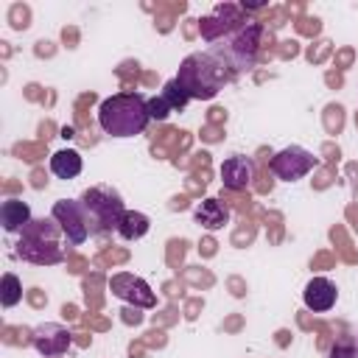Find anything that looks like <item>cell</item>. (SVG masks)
<instances>
[{
	"label": "cell",
	"instance_id": "3957f363",
	"mask_svg": "<svg viewBox=\"0 0 358 358\" xmlns=\"http://www.w3.org/2000/svg\"><path fill=\"white\" fill-rule=\"evenodd\" d=\"M62 227L59 221L50 215V218H34L20 241H17V255L34 266H53V263H62L64 260V246L59 243L62 238Z\"/></svg>",
	"mask_w": 358,
	"mask_h": 358
},
{
	"label": "cell",
	"instance_id": "2e32d148",
	"mask_svg": "<svg viewBox=\"0 0 358 358\" xmlns=\"http://www.w3.org/2000/svg\"><path fill=\"white\" fill-rule=\"evenodd\" d=\"M151 229V221L145 213H137V210H126L120 224H117V235L123 241H140L145 232Z\"/></svg>",
	"mask_w": 358,
	"mask_h": 358
},
{
	"label": "cell",
	"instance_id": "9c48e42d",
	"mask_svg": "<svg viewBox=\"0 0 358 358\" xmlns=\"http://www.w3.org/2000/svg\"><path fill=\"white\" fill-rule=\"evenodd\" d=\"M243 20H246V17H243V8H241V6L221 3V6H215V8L201 20V25H199L201 39L210 42V45H215V42L224 39L229 31H235Z\"/></svg>",
	"mask_w": 358,
	"mask_h": 358
},
{
	"label": "cell",
	"instance_id": "d6986e66",
	"mask_svg": "<svg viewBox=\"0 0 358 358\" xmlns=\"http://www.w3.org/2000/svg\"><path fill=\"white\" fill-rule=\"evenodd\" d=\"M327 358H355V336H338Z\"/></svg>",
	"mask_w": 358,
	"mask_h": 358
},
{
	"label": "cell",
	"instance_id": "5bb4252c",
	"mask_svg": "<svg viewBox=\"0 0 358 358\" xmlns=\"http://www.w3.org/2000/svg\"><path fill=\"white\" fill-rule=\"evenodd\" d=\"M31 221V207L22 199H6L0 204V224L6 232H22Z\"/></svg>",
	"mask_w": 358,
	"mask_h": 358
},
{
	"label": "cell",
	"instance_id": "8fae6325",
	"mask_svg": "<svg viewBox=\"0 0 358 358\" xmlns=\"http://www.w3.org/2000/svg\"><path fill=\"white\" fill-rule=\"evenodd\" d=\"M218 173H221V185L227 190H246L252 182V173H255V162L243 154H232L221 162Z\"/></svg>",
	"mask_w": 358,
	"mask_h": 358
},
{
	"label": "cell",
	"instance_id": "52a82bcc",
	"mask_svg": "<svg viewBox=\"0 0 358 358\" xmlns=\"http://www.w3.org/2000/svg\"><path fill=\"white\" fill-rule=\"evenodd\" d=\"M53 218L59 221L67 243L73 246H81L87 238H90V221H87V213H84V204L81 201H73V199H59L53 204Z\"/></svg>",
	"mask_w": 358,
	"mask_h": 358
},
{
	"label": "cell",
	"instance_id": "44dd1931",
	"mask_svg": "<svg viewBox=\"0 0 358 358\" xmlns=\"http://www.w3.org/2000/svg\"><path fill=\"white\" fill-rule=\"evenodd\" d=\"M355 358H358V333H355Z\"/></svg>",
	"mask_w": 358,
	"mask_h": 358
},
{
	"label": "cell",
	"instance_id": "30bf717a",
	"mask_svg": "<svg viewBox=\"0 0 358 358\" xmlns=\"http://www.w3.org/2000/svg\"><path fill=\"white\" fill-rule=\"evenodd\" d=\"M70 330L64 324H56V322H45V324H36L31 330V344L39 355L45 358H56V355H64L70 350Z\"/></svg>",
	"mask_w": 358,
	"mask_h": 358
},
{
	"label": "cell",
	"instance_id": "4fadbf2b",
	"mask_svg": "<svg viewBox=\"0 0 358 358\" xmlns=\"http://www.w3.org/2000/svg\"><path fill=\"white\" fill-rule=\"evenodd\" d=\"M193 218H196L199 227L215 232V229L229 224V207L224 201H218V199H204V201H199L193 207Z\"/></svg>",
	"mask_w": 358,
	"mask_h": 358
},
{
	"label": "cell",
	"instance_id": "ba28073f",
	"mask_svg": "<svg viewBox=\"0 0 358 358\" xmlns=\"http://www.w3.org/2000/svg\"><path fill=\"white\" fill-rule=\"evenodd\" d=\"M109 291H112L117 299H123V302H129V305H134V308H154V305H157V294L151 291V285H148L143 277L131 274V271L112 274V277H109Z\"/></svg>",
	"mask_w": 358,
	"mask_h": 358
},
{
	"label": "cell",
	"instance_id": "277c9868",
	"mask_svg": "<svg viewBox=\"0 0 358 358\" xmlns=\"http://www.w3.org/2000/svg\"><path fill=\"white\" fill-rule=\"evenodd\" d=\"M260 39H263V25L255 20H243L235 31H229L224 39H218L210 50L232 70V76H241V73L252 70L255 56L260 50Z\"/></svg>",
	"mask_w": 358,
	"mask_h": 358
},
{
	"label": "cell",
	"instance_id": "5b68a950",
	"mask_svg": "<svg viewBox=\"0 0 358 358\" xmlns=\"http://www.w3.org/2000/svg\"><path fill=\"white\" fill-rule=\"evenodd\" d=\"M84 204V213H87V221H90V235H101V232H117V224L126 213L123 207V199L115 187L109 185H92L81 193L78 199Z\"/></svg>",
	"mask_w": 358,
	"mask_h": 358
},
{
	"label": "cell",
	"instance_id": "7c38bea8",
	"mask_svg": "<svg viewBox=\"0 0 358 358\" xmlns=\"http://www.w3.org/2000/svg\"><path fill=\"white\" fill-rule=\"evenodd\" d=\"M336 296H338V291H336V285H333L327 277H313V280H308V285H305V291H302V302H305V308L313 310V313L330 310V308L336 305Z\"/></svg>",
	"mask_w": 358,
	"mask_h": 358
},
{
	"label": "cell",
	"instance_id": "9a60e30c",
	"mask_svg": "<svg viewBox=\"0 0 358 358\" xmlns=\"http://www.w3.org/2000/svg\"><path fill=\"white\" fill-rule=\"evenodd\" d=\"M81 168H84V162H81V154L76 148H62L50 157V171L59 179H76L81 173Z\"/></svg>",
	"mask_w": 358,
	"mask_h": 358
},
{
	"label": "cell",
	"instance_id": "ac0fdd59",
	"mask_svg": "<svg viewBox=\"0 0 358 358\" xmlns=\"http://www.w3.org/2000/svg\"><path fill=\"white\" fill-rule=\"evenodd\" d=\"M162 101L173 109V112H179V109H185L187 106V101H190V95H187V90L176 81V78H171V81H165V87H162Z\"/></svg>",
	"mask_w": 358,
	"mask_h": 358
},
{
	"label": "cell",
	"instance_id": "6da1fadb",
	"mask_svg": "<svg viewBox=\"0 0 358 358\" xmlns=\"http://www.w3.org/2000/svg\"><path fill=\"white\" fill-rule=\"evenodd\" d=\"M190 95V101H210L218 95V90L232 81V70L213 53V50H204V53H190L182 64H179V73L173 76Z\"/></svg>",
	"mask_w": 358,
	"mask_h": 358
},
{
	"label": "cell",
	"instance_id": "e0dca14e",
	"mask_svg": "<svg viewBox=\"0 0 358 358\" xmlns=\"http://www.w3.org/2000/svg\"><path fill=\"white\" fill-rule=\"evenodd\" d=\"M20 299H22V282L17 274L6 271L0 280V302H3V308H14Z\"/></svg>",
	"mask_w": 358,
	"mask_h": 358
},
{
	"label": "cell",
	"instance_id": "7a4b0ae2",
	"mask_svg": "<svg viewBox=\"0 0 358 358\" xmlns=\"http://www.w3.org/2000/svg\"><path fill=\"white\" fill-rule=\"evenodd\" d=\"M148 98L140 92H117L101 101L98 126L112 137H134L148 126Z\"/></svg>",
	"mask_w": 358,
	"mask_h": 358
},
{
	"label": "cell",
	"instance_id": "8992f818",
	"mask_svg": "<svg viewBox=\"0 0 358 358\" xmlns=\"http://www.w3.org/2000/svg\"><path fill=\"white\" fill-rule=\"evenodd\" d=\"M271 173L277 176V179H282V182H296V179H302V176H308L310 171H313V165H316V157L308 151V148H302V145H285L282 151H277L274 157H271Z\"/></svg>",
	"mask_w": 358,
	"mask_h": 358
},
{
	"label": "cell",
	"instance_id": "ffe728a7",
	"mask_svg": "<svg viewBox=\"0 0 358 358\" xmlns=\"http://www.w3.org/2000/svg\"><path fill=\"white\" fill-rule=\"evenodd\" d=\"M171 112H173V109H171V106L162 101V95L148 98V115H151V120H165Z\"/></svg>",
	"mask_w": 358,
	"mask_h": 358
}]
</instances>
